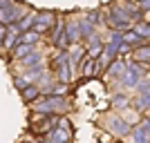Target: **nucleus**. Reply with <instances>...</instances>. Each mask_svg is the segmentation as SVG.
Returning a JSON list of instances; mask_svg holds the SVG:
<instances>
[{"label": "nucleus", "mask_w": 150, "mask_h": 143, "mask_svg": "<svg viewBox=\"0 0 150 143\" xmlns=\"http://www.w3.org/2000/svg\"><path fill=\"white\" fill-rule=\"evenodd\" d=\"M5 36H7V29L0 25V45H2V38H5Z\"/></svg>", "instance_id": "nucleus-18"}, {"label": "nucleus", "mask_w": 150, "mask_h": 143, "mask_svg": "<svg viewBox=\"0 0 150 143\" xmlns=\"http://www.w3.org/2000/svg\"><path fill=\"white\" fill-rule=\"evenodd\" d=\"M13 56L16 58H25V56H29L31 54V45H25V43H20L18 47H13Z\"/></svg>", "instance_id": "nucleus-8"}, {"label": "nucleus", "mask_w": 150, "mask_h": 143, "mask_svg": "<svg viewBox=\"0 0 150 143\" xmlns=\"http://www.w3.org/2000/svg\"><path fill=\"white\" fill-rule=\"evenodd\" d=\"M52 23H54V16H52L50 11L36 13V23H34V31H36V34H43V31H47V29L52 27Z\"/></svg>", "instance_id": "nucleus-3"}, {"label": "nucleus", "mask_w": 150, "mask_h": 143, "mask_svg": "<svg viewBox=\"0 0 150 143\" xmlns=\"http://www.w3.org/2000/svg\"><path fill=\"white\" fill-rule=\"evenodd\" d=\"M38 92H40V89H38L36 85H29L27 89H23V99L25 101H34V99H38Z\"/></svg>", "instance_id": "nucleus-9"}, {"label": "nucleus", "mask_w": 150, "mask_h": 143, "mask_svg": "<svg viewBox=\"0 0 150 143\" xmlns=\"http://www.w3.org/2000/svg\"><path fill=\"white\" fill-rule=\"evenodd\" d=\"M20 18V7L11 0H0V25H9Z\"/></svg>", "instance_id": "nucleus-1"}, {"label": "nucleus", "mask_w": 150, "mask_h": 143, "mask_svg": "<svg viewBox=\"0 0 150 143\" xmlns=\"http://www.w3.org/2000/svg\"><path fill=\"white\" fill-rule=\"evenodd\" d=\"M134 31H137V34H139L141 38H144V40H146V38L150 40V25H148V23H144V25L139 23V25L134 27Z\"/></svg>", "instance_id": "nucleus-12"}, {"label": "nucleus", "mask_w": 150, "mask_h": 143, "mask_svg": "<svg viewBox=\"0 0 150 143\" xmlns=\"http://www.w3.org/2000/svg\"><path fill=\"white\" fill-rule=\"evenodd\" d=\"M144 74V69H139V65H130L123 74V83L125 85H137V78Z\"/></svg>", "instance_id": "nucleus-4"}, {"label": "nucleus", "mask_w": 150, "mask_h": 143, "mask_svg": "<svg viewBox=\"0 0 150 143\" xmlns=\"http://www.w3.org/2000/svg\"><path fill=\"white\" fill-rule=\"evenodd\" d=\"M13 40H20V29H18V27H11V31L7 34V38H5V47L13 49Z\"/></svg>", "instance_id": "nucleus-6"}, {"label": "nucleus", "mask_w": 150, "mask_h": 143, "mask_svg": "<svg viewBox=\"0 0 150 143\" xmlns=\"http://www.w3.org/2000/svg\"><path fill=\"white\" fill-rule=\"evenodd\" d=\"M134 58H137V61H150V45L144 47V49H139L137 54H134Z\"/></svg>", "instance_id": "nucleus-15"}, {"label": "nucleus", "mask_w": 150, "mask_h": 143, "mask_svg": "<svg viewBox=\"0 0 150 143\" xmlns=\"http://www.w3.org/2000/svg\"><path fill=\"white\" fill-rule=\"evenodd\" d=\"M110 128H112L117 134H128V132H130L128 123H125V121H121V118H110Z\"/></svg>", "instance_id": "nucleus-5"}, {"label": "nucleus", "mask_w": 150, "mask_h": 143, "mask_svg": "<svg viewBox=\"0 0 150 143\" xmlns=\"http://www.w3.org/2000/svg\"><path fill=\"white\" fill-rule=\"evenodd\" d=\"M63 92H65V83H61V85L54 89V96H58V94H63Z\"/></svg>", "instance_id": "nucleus-17"}, {"label": "nucleus", "mask_w": 150, "mask_h": 143, "mask_svg": "<svg viewBox=\"0 0 150 143\" xmlns=\"http://www.w3.org/2000/svg\"><path fill=\"white\" fill-rule=\"evenodd\" d=\"M141 130H144V134L150 139V121H148V123H144V125H141Z\"/></svg>", "instance_id": "nucleus-16"}, {"label": "nucleus", "mask_w": 150, "mask_h": 143, "mask_svg": "<svg viewBox=\"0 0 150 143\" xmlns=\"http://www.w3.org/2000/svg\"><path fill=\"white\" fill-rule=\"evenodd\" d=\"M146 23H148V25H150V11L146 13Z\"/></svg>", "instance_id": "nucleus-19"}, {"label": "nucleus", "mask_w": 150, "mask_h": 143, "mask_svg": "<svg viewBox=\"0 0 150 143\" xmlns=\"http://www.w3.org/2000/svg\"><path fill=\"white\" fill-rule=\"evenodd\" d=\"M94 69H96V61H94V58L83 61V65H81V74H83V76H92Z\"/></svg>", "instance_id": "nucleus-7"}, {"label": "nucleus", "mask_w": 150, "mask_h": 143, "mask_svg": "<svg viewBox=\"0 0 150 143\" xmlns=\"http://www.w3.org/2000/svg\"><path fill=\"white\" fill-rule=\"evenodd\" d=\"M40 61H43V56H40L38 51H31L29 56L23 58V63H25V65H40Z\"/></svg>", "instance_id": "nucleus-10"}, {"label": "nucleus", "mask_w": 150, "mask_h": 143, "mask_svg": "<svg viewBox=\"0 0 150 143\" xmlns=\"http://www.w3.org/2000/svg\"><path fill=\"white\" fill-rule=\"evenodd\" d=\"M31 23H36V13H29V16H23V20L18 23V29H27Z\"/></svg>", "instance_id": "nucleus-13"}, {"label": "nucleus", "mask_w": 150, "mask_h": 143, "mask_svg": "<svg viewBox=\"0 0 150 143\" xmlns=\"http://www.w3.org/2000/svg\"><path fill=\"white\" fill-rule=\"evenodd\" d=\"M132 134H134V143H146V141H148V137L144 134V130H141V128H134V130H132Z\"/></svg>", "instance_id": "nucleus-14"}, {"label": "nucleus", "mask_w": 150, "mask_h": 143, "mask_svg": "<svg viewBox=\"0 0 150 143\" xmlns=\"http://www.w3.org/2000/svg\"><path fill=\"white\" fill-rule=\"evenodd\" d=\"M38 40V34L36 31H25L23 36H20V43H25V45H34Z\"/></svg>", "instance_id": "nucleus-11"}, {"label": "nucleus", "mask_w": 150, "mask_h": 143, "mask_svg": "<svg viewBox=\"0 0 150 143\" xmlns=\"http://www.w3.org/2000/svg\"><path fill=\"white\" fill-rule=\"evenodd\" d=\"M65 99H58V96H50V99H45V101H40V103H36L34 105V110L36 112H43V114H47V112H63L65 110Z\"/></svg>", "instance_id": "nucleus-2"}]
</instances>
